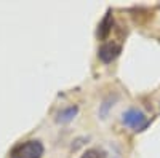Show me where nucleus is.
Wrapping results in <instances>:
<instances>
[{"mask_svg":"<svg viewBox=\"0 0 160 158\" xmlns=\"http://www.w3.org/2000/svg\"><path fill=\"white\" fill-rule=\"evenodd\" d=\"M43 155V144L40 141H28L19 147V158H40Z\"/></svg>","mask_w":160,"mask_h":158,"instance_id":"nucleus-2","label":"nucleus"},{"mask_svg":"<svg viewBox=\"0 0 160 158\" xmlns=\"http://www.w3.org/2000/svg\"><path fill=\"white\" fill-rule=\"evenodd\" d=\"M77 112H78L77 105H71V107H68V109H62V110H59L58 115H56V122H59V123H68V122H71L72 118L77 115Z\"/></svg>","mask_w":160,"mask_h":158,"instance_id":"nucleus-4","label":"nucleus"},{"mask_svg":"<svg viewBox=\"0 0 160 158\" xmlns=\"http://www.w3.org/2000/svg\"><path fill=\"white\" fill-rule=\"evenodd\" d=\"M111 27H112V21H111V11L106 15V18L102 19V22H101V26H99V37L101 38H104V37H108V34L111 32Z\"/></svg>","mask_w":160,"mask_h":158,"instance_id":"nucleus-5","label":"nucleus"},{"mask_svg":"<svg viewBox=\"0 0 160 158\" xmlns=\"http://www.w3.org/2000/svg\"><path fill=\"white\" fill-rule=\"evenodd\" d=\"M122 123L125 126H130L135 131H142L149 126V118L144 115L142 110L139 109H128L127 112H123L122 115Z\"/></svg>","mask_w":160,"mask_h":158,"instance_id":"nucleus-1","label":"nucleus"},{"mask_svg":"<svg viewBox=\"0 0 160 158\" xmlns=\"http://www.w3.org/2000/svg\"><path fill=\"white\" fill-rule=\"evenodd\" d=\"M80 158H104V155L99 152V150H95V149H91V150H87Z\"/></svg>","mask_w":160,"mask_h":158,"instance_id":"nucleus-6","label":"nucleus"},{"mask_svg":"<svg viewBox=\"0 0 160 158\" xmlns=\"http://www.w3.org/2000/svg\"><path fill=\"white\" fill-rule=\"evenodd\" d=\"M120 51H122V46L114 43V42H108V43H104L101 48H99V53H98V56L102 62H111L114 61L118 55H120Z\"/></svg>","mask_w":160,"mask_h":158,"instance_id":"nucleus-3","label":"nucleus"}]
</instances>
